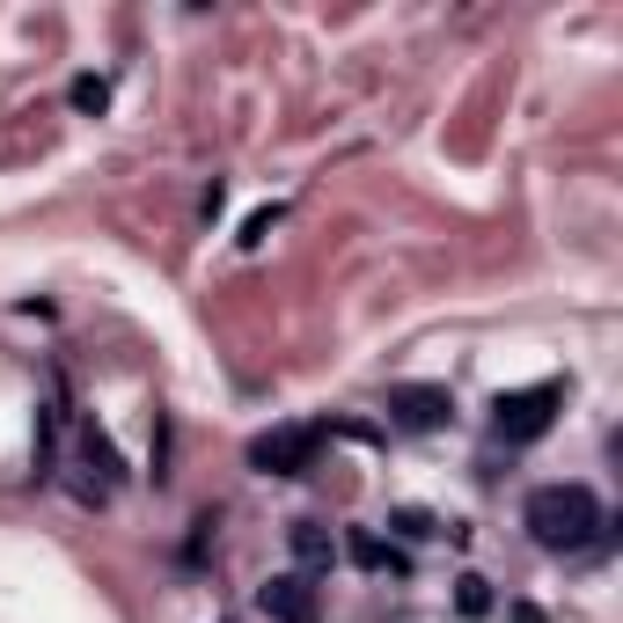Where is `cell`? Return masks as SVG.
Segmentation results:
<instances>
[{
    "label": "cell",
    "mask_w": 623,
    "mask_h": 623,
    "mask_svg": "<svg viewBox=\"0 0 623 623\" xmlns=\"http://www.w3.org/2000/svg\"><path fill=\"white\" fill-rule=\"evenodd\" d=\"M521 521H528V535L557 557H580V551H602L609 543V506L594 498V484H535Z\"/></svg>",
    "instance_id": "6da1fadb"
},
{
    "label": "cell",
    "mask_w": 623,
    "mask_h": 623,
    "mask_svg": "<svg viewBox=\"0 0 623 623\" xmlns=\"http://www.w3.org/2000/svg\"><path fill=\"white\" fill-rule=\"evenodd\" d=\"M73 103H81V110H103V103H110V81L81 73V81H73Z\"/></svg>",
    "instance_id": "8fae6325"
},
{
    "label": "cell",
    "mask_w": 623,
    "mask_h": 623,
    "mask_svg": "<svg viewBox=\"0 0 623 623\" xmlns=\"http://www.w3.org/2000/svg\"><path fill=\"white\" fill-rule=\"evenodd\" d=\"M257 609L271 623H323V594H316V572H271L257 587Z\"/></svg>",
    "instance_id": "8992f818"
},
{
    "label": "cell",
    "mask_w": 623,
    "mask_h": 623,
    "mask_svg": "<svg viewBox=\"0 0 623 623\" xmlns=\"http://www.w3.org/2000/svg\"><path fill=\"white\" fill-rule=\"evenodd\" d=\"M330 441V426L323 418H301V426H271L249 441V469L257 477H301L308 463H316V447Z\"/></svg>",
    "instance_id": "7a4b0ae2"
},
{
    "label": "cell",
    "mask_w": 623,
    "mask_h": 623,
    "mask_svg": "<svg viewBox=\"0 0 623 623\" xmlns=\"http://www.w3.org/2000/svg\"><path fill=\"white\" fill-rule=\"evenodd\" d=\"M557 404H565V382H535V389H514L492 404V433L498 441H535V433H551Z\"/></svg>",
    "instance_id": "3957f363"
},
{
    "label": "cell",
    "mask_w": 623,
    "mask_h": 623,
    "mask_svg": "<svg viewBox=\"0 0 623 623\" xmlns=\"http://www.w3.org/2000/svg\"><path fill=\"white\" fill-rule=\"evenodd\" d=\"M286 543H294L301 572H330V557H338V543L323 535V521H286Z\"/></svg>",
    "instance_id": "ba28073f"
},
{
    "label": "cell",
    "mask_w": 623,
    "mask_h": 623,
    "mask_svg": "<svg viewBox=\"0 0 623 623\" xmlns=\"http://www.w3.org/2000/svg\"><path fill=\"white\" fill-rule=\"evenodd\" d=\"M455 418V396L441 382H396L389 389V426L396 433H441Z\"/></svg>",
    "instance_id": "277c9868"
},
{
    "label": "cell",
    "mask_w": 623,
    "mask_h": 623,
    "mask_svg": "<svg viewBox=\"0 0 623 623\" xmlns=\"http://www.w3.org/2000/svg\"><path fill=\"white\" fill-rule=\"evenodd\" d=\"M345 557H353L359 572H411V557L396 551L389 535H374V528H353V535H345Z\"/></svg>",
    "instance_id": "52a82bcc"
},
{
    "label": "cell",
    "mask_w": 623,
    "mask_h": 623,
    "mask_svg": "<svg viewBox=\"0 0 623 623\" xmlns=\"http://www.w3.org/2000/svg\"><path fill=\"white\" fill-rule=\"evenodd\" d=\"M389 528L404 535V543H433V535H455V521L426 514V506H396V514H389Z\"/></svg>",
    "instance_id": "9c48e42d"
},
{
    "label": "cell",
    "mask_w": 623,
    "mask_h": 623,
    "mask_svg": "<svg viewBox=\"0 0 623 623\" xmlns=\"http://www.w3.org/2000/svg\"><path fill=\"white\" fill-rule=\"evenodd\" d=\"M73 498L81 506H103L110 492H118V447L103 441V426H81V441H73Z\"/></svg>",
    "instance_id": "5b68a950"
},
{
    "label": "cell",
    "mask_w": 623,
    "mask_h": 623,
    "mask_svg": "<svg viewBox=\"0 0 623 623\" xmlns=\"http://www.w3.org/2000/svg\"><path fill=\"white\" fill-rule=\"evenodd\" d=\"M455 609H463V616H492L498 609L492 580H484V572H463V580H455Z\"/></svg>",
    "instance_id": "30bf717a"
}]
</instances>
